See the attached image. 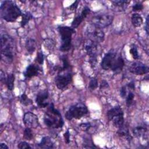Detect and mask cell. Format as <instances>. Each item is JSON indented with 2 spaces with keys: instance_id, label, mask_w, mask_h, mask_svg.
<instances>
[{
  "instance_id": "obj_1",
  "label": "cell",
  "mask_w": 149,
  "mask_h": 149,
  "mask_svg": "<svg viewBox=\"0 0 149 149\" xmlns=\"http://www.w3.org/2000/svg\"><path fill=\"white\" fill-rule=\"evenodd\" d=\"M1 59L10 63L13 59L15 50V42L13 38L7 34L1 35Z\"/></svg>"
},
{
  "instance_id": "obj_2",
  "label": "cell",
  "mask_w": 149,
  "mask_h": 149,
  "mask_svg": "<svg viewBox=\"0 0 149 149\" xmlns=\"http://www.w3.org/2000/svg\"><path fill=\"white\" fill-rule=\"evenodd\" d=\"M44 122L45 125L52 129L61 128L64 124L61 113L55 108L52 103L48 106L47 110L44 114Z\"/></svg>"
},
{
  "instance_id": "obj_3",
  "label": "cell",
  "mask_w": 149,
  "mask_h": 149,
  "mask_svg": "<svg viewBox=\"0 0 149 149\" xmlns=\"http://www.w3.org/2000/svg\"><path fill=\"white\" fill-rule=\"evenodd\" d=\"M1 15L5 21L13 22L22 15V13L15 3L11 1H5L1 5Z\"/></svg>"
},
{
  "instance_id": "obj_4",
  "label": "cell",
  "mask_w": 149,
  "mask_h": 149,
  "mask_svg": "<svg viewBox=\"0 0 149 149\" xmlns=\"http://www.w3.org/2000/svg\"><path fill=\"white\" fill-rule=\"evenodd\" d=\"M58 31L61 37L60 50L62 52L68 51L71 48L72 36L75 33L74 29L68 26H59Z\"/></svg>"
},
{
  "instance_id": "obj_5",
  "label": "cell",
  "mask_w": 149,
  "mask_h": 149,
  "mask_svg": "<svg viewBox=\"0 0 149 149\" xmlns=\"http://www.w3.org/2000/svg\"><path fill=\"white\" fill-rule=\"evenodd\" d=\"M88 111L87 107L82 103H77L74 105L72 106L66 112V118L70 120L73 119H79L86 115Z\"/></svg>"
},
{
  "instance_id": "obj_6",
  "label": "cell",
  "mask_w": 149,
  "mask_h": 149,
  "mask_svg": "<svg viewBox=\"0 0 149 149\" xmlns=\"http://www.w3.org/2000/svg\"><path fill=\"white\" fill-rule=\"evenodd\" d=\"M84 48L89 56V61L91 66L94 67L97 63V56L100 51L98 44L87 39L84 44Z\"/></svg>"
},
{
  "instance_id": "obj_7",
  "label": "cell",
  "mask_w": 149,
  "mask_h": 149,
  "mask_svg": "<svg viewBox=\"0 0 149 149\" xmlns=\"http://www.w3.org/2000/svg\"><path fill=\"white\" fill-rule=\"evenodd\" d=\"M85 33L88 39L98 44L103 42L104 40L105 34L102 29L92 23H90L87 26Z\"/></svg>"
},
{
  "instance_id": "obj_8",
  "label": "cell",
  "mask_w": 149,
  "mask_h": 149,
  "mask_svg": "<svg viewBox=\"0 0 149 149\" xmlns=\"http://www.w3.org/2000/svg\"><path fill=\"white\" fill-rule=\"evenodd\" d=\"M107 117L109 120L112 122L115 127L119 128L123 125V112L119 106H116L110 109L107 112Z\"/></svg>"
},
{
  "instance_id": "obj_9",
  "label": "cell",
  "mask_w": 149,
  "mask_h": 149,
  "mask_svg": "<svg viewBox=\"0 0 149 149\" xmlns=\"http://www.w3.org/2000/svg\"><path fill=\"white\" fill-rule=\"evenodd\" d=\"M72 80V74L70 70H61L55 78V84L59 89L62 90L66 88Z\"/></svg>"
},
{
  "instance_id": "obj_10",
  "label": "cell",
  "mask_w": 149,
  "mask_h": 149,
  "mask_svg": "<svg viewBox=\"0 0 149 149\" xmlns=\"http://www.w3.org/2000/svg\"><path fill=\"white\" fill-rule=\"evenodd\" d=\"M113 20V16L107 14H101L93 17L91 19V23L102 29L111 24Z\"/></svg>"
},
{
  "instance_id": "obj_11",
  "label": "cell",
  "mask_w": 149,
  "mask_h": 149,
  "mask_svg": "<svg viewBox=\"0 0 149 149\" xmlns=\"http://www.w3.org/2000/svg\"><path fill=\"white\" fill-rule=\"evenodd\" d=\"M118 56L117 55L116 52L113 51H109L102 58L101 63L102 68L105 70L111 69L115 64Z\"/></svg>"
},
{
  "instance_id": "obj_12",
  "label": "cell",
  "mask_w": 149,
  "mask_h": 149,
  "mask_svg": "<svg viewBox=\"0 0 149 149\" xmlns=\"http://www.w3.org/2000/svg\"><path fill=\"white\" fill-rule=\"evenodd\" d=\"M23 121L24 124L28 127L36 128L39 125L38 119L36 115L31 112L24 113Z\"/></svg>"
},
{
  "instance_id": "obj_13",
  "label": "cell",
  "mask_w": 149,
  "mask_h": 149,
  "mask_svg": "<svg viewBox=\"0 0 149 149\" xmlns=\"http://www.w3.org/2000/svg\"><path fill=\"white\" fill-rule=\"evenodd\" d=\"M129 71L136 75H143L148 72L149 68L145 64L140 62H136L130 65Z\"/></svg>"
},
{
  "instance_id": "obj_14",
  "label": "cell",
  "mask_w": 149,
  "mask_h": 149,
  "mask_svg": "<svg viewBox=\"0 0 149 149\" xmlns=\"http://www.w3.org/2000/svg\"><path fill=\"white\" fill-rule=\"evenodd\" d=\"M48 98V93L47 90H43L39 92L36 98V101L38 106L40 108H45L48 106L49 104L47 101Z\"/></svg>"
},
{
  "instance_id": "obj_15",
  "label": "cell",
  "mask_w": 149,
  "mask_h": 149,
  "mask_svg": "<svg viewBox=\"0 0 149 149\" xmlns=\"http://www.w3.org/2000/svg\"><path fill=\"white\" fill-rule=\"evenodd\" d=\"M90 12V9L88 6H85L83 9L82 10L81 13L77 15L73 20L71 25V27L73 29L77 28L80 23L83 22V20L86 17L88 14Z\"/></svg>"
},
{
  "instance_id": "obj_16",
  "label": "cell",
  "mask_w": 149,
  "mask_h": 149,
  "mask_svg": "<svg viewBox=\"0 0 149 149\" xmlns=\"http://www.w3.org/2000/svg\"><path fill=\"white\" fill-rule=\"evenodd\" d=\"M39 72L38 66L35 65H30L26 69L24 73V76L27 78H31L37 76Z\"/></svg>"
},
{
  "instance_id": "obj_17",
  "label": "cell",
  "mask_w": 149,
  "mask_h": 149,
  "mask_svg": "<svg viewBox=\"0 0 149 149\" xmlns=\"http://www.w3.org/2000/svg\"><path fill=\"white\" fill-rule=\"evenodd\" d=\"M124 65L125 63L122 57L120 55H119L115 64L112 67L111 70L115 73H119L122 70Z\"/></svg>"
},
{
  "instance_id": "obj_18",
  "label": "cell",
  "mask_w": 149,
  "mask_h": 149,
  "mask_svg": "<svg viewBox=\"0 0 149 149\" xmlns=\"http://www.w3.org/2000/svg\"><path fill=\"white\" fill-rule=\"evenodd\" d=\"M38 146L41 148H54V143L49 137L46 136L41 139Z\"/></svg>"
},
{
  "instance_id": "obj_19",
  "label": "cell",
  "mask_w": 149,
  "mask_h": 149,
  "mask_svg": "<svg viewBox=\"0 0 149 149\" xmlns=\"http://www.w3.org/2000/svg\"><path fill=\"white\" fill-rule=\"evenodd\" d=\"M111 2L113 3V6L119 11L125 10V9L126 8L127 5L130 2V1L125 0H115L112 1Z\"/></svg>"
},
{
  "instance_id": "obj_20",
  "label": "cell",
  "mask_w": 149,
  "mask_h": 149,
  "mask_svg": "<svg viewBox=\"0 0 149 149\" xmlns=\"http://www.w3.org/2000/svg\"><path fill=\"white\" fill-rule=\"evenodd\" d=\"M147 132V127L144 125H140L135 127L133 129V133L136 137H144Z\"/></svg>"
},
{
  "instance_id": "obj_21",
  "label": "cell",
  "mask_w": 149,
  "mask_h": 149,
  "mask_svg": "<svg viewBox=\"0 0 149 149\" xmlns=\"http://www.w3.org/2000/svg\"><path fill=\"white\" fill-rule=\"evenodd\" d=\"M117 133L119 136L125 137L128 141H130L132 139V136L129 133L128 128L126 126H125L124 125L119 128Z\"/></svg>"
},
{
  "instance_id": "obj_22",
  "label": "cell",
  "mask_w": 149,
  "mask_h": 149,
  "mask_svg": "<svg viewBox=\"0 0 149 149\" xmlns=\"http://www.w3.org/2000/svg\"><path fill=\"white\" fill-rule=\"evenodd\" d=\"M25 47L27 51L29 54H32L36 49V41L33 38H29L27 40L25 44Z\"/></svg>"
},
{
  "instance_id": "obj_23",
  "label": "cell",
  "mask_w": 149,
  "mask_h": 149,
  "mask_svg": "<svg viewBox=\"0 0 149 149\" xmlns=\"http://www.w3.org/2000/svg\"><path fill=\"white\" fill-rule=\"evenodd\" d=\"M132 24L136 27H140L143 23V18L139 13H134L132 15L131 18Z\"/></svg>"
},
{
  "instance_id": "obj_24",
  "label": "cell",
  "mask_w": 149,
  "mask_h": 149,
  "mask_svg": "<svg viewBox=\"0 0 149 149\" xmlns=\"http://www.w3.org/2000/svg\"><path fill=\"white\" fill-rule=\"evenodd\" d=\"M14 81H15V76L13 74H9L6 76L4 83L6 84L8 89L10 91H12L13 89Z\"/></svg>"
},
{
  "instance_id": "obj_25",
  "label": "cell",
  "mask_w": 149,
  "mask_h": 149,
  "mask_svg": "<svg viewBox=\"0 0 149 149\" xmlns=\"http://www.w3.org/2000/svg\"><path fill=\"white\" fill-rule=\"evenodd\" d=\"M33 16L31 13L29 12H26L22 14V19L20 22V25L22 27H24L27 23L28 22L32 19Z\"/></svg>"
},
{
  "instance_id": "obj_26",
  "label": "cell",
  "mask_w": 149,
  "mask_h": 149,
  "mask_svg": "<svg viewBox=\"0 0 149 149\" xmlns=\"http://www.w3.org/2000/svg\"><path fill=\"white\" fill-rule=\"evenodd\" d=\"M61 59L62 61V67L59 68V69H58L59 71L61 70H69V68H70V63L68 61V58L66 55H63L61 57Z\"/></svg>"
},
{
  "instance_id": "obj_27",
  "label": "cell",
  "mask_w": 149,
  "mask_h": 149,
  "mask_svg": "<svg viewBox=\"0 0 149 149\" xmlns=\"http://www.w3.org/2000/svg\"><path fill=\"white\" fill-rule=\"evenodd\" d=\"M19 100H20V103L24 106H28L32 104L31 100L30 99H29L28 98V97L25 94H23L20 96Z\"/></svg>"
},
{
  "instance_id": "obj_28",
  "label": "cell",
  "mask_w": 149,
  "mask_h": 149,
  "mask_svg": "<svg viewBox=\"0 0 149 149\" xmlns=\"http://www.w3.org/2000/svg\"><path fill=\"white\" fill-rule=\"evenodd\" d=\"M24 137L29 140H30L33 137V134L30 127H27L24 131Z\"/></svg>"
},
{
  "instance_id": "obj_29",
  "label": "cell",
  "mask_w": 149,
  "mask_h": 149,
  "mask_svg": "<svg viewBox=\"0 0 149 149\" xmlns=\"http://www.w3.org/2000/svg\"><path fill=\"white\" fill-rule=\"evenodd\" d=\"M130 53L132 54V57L134 59H137L139 58V54L137 51V49L136 45H132L130 49Z\"/></svg>"
},
{
  "instance_id": "obj_30",
  "label": "cell",
  "mask_w": 149,
  "mask_h": 149,
  "mask_svg": "<svg viewBox=\"0 0 149 149\" xmlns=\"http://www.w3.org/2000/svg\"><path fill=\"white\" fill-rule=\"evenodd\" d=\"M83 145H84V148H97V147L95 146L94 143L92 142L91 140H89V139H85Z\"/></svg>"
},
{
  "instance_id": "obj_31",
  "label": "cell",
  "mask_w": 149,
  "mask_h": 149,
  "mask_svg": "<svg viewBox=\"0 0 149 149\" xmlns=\"http://www.w3.org/2000/svg\"><path fill=\"white\" fill-rule=\"evenodd\" d=\"M98 86V81L96 78H93L90 80L89 83V88L90 89L94 90H95Z\"/></svg>"
},
{
  "instance_id": "obj_32",
  "label": "cell",
  "mask_w": 149,
  "mask_h": 149,
  "mask_svg": "<svg viewBox=\"0 0 149 149\" xmlns=\"http://www.w3.org/2000/svg\"><path fill=\"white\" fill-rule=\"evenodd\" d=\"M45 46L49 49H52L54 47V42L52 40L50 39H46L44 41Z\"/></svg>"
},
{
  "instance_id": "obj_33",
  "label": "cell",
  "mask_w": 149,
  "mask_h": 149,
  "mask_svg": "<svg viewBox=\"0 0 149 149\" xmlns=\"http://www.w3.org/2000/svg\"><path fill=\"white\" fill-rule=\"evenodd\" d=\"M134 95L133 93L130 92L128 94V95L126 97V104L127 106H129L132 104V102L134 99Z\"/></svg>"
},
{
  "instance_id": "obj_34",
  "label": "cell",
  "mask_w": 149,
  "mask_h": 149,
  "mask_svg": "<svg viewBox=\"0 0 149 149\" xmlns=\"http://www.w3.org/2000/svg\"><path fill=\"white\" fill-rule=\"evenodd\" d=\"M17 147H18L19 148H20V149L31 148V147H30V146L29 145V144L27 143L26 142V141H22V142H20V143L18 144Z\"/></svg>"
},
{
  "instance_id": "obj_35",
  "label": "cell",
  "mask_w": 149,
  "mask_h": 149,
  "mask_svg": "<svg viewBox=\"0 0 149 149\" xmlns=\"http://www.w3.org/2000/svg\"><path fill=\"white\" fill-rule=\"evenodd\" d=\"M36 61L39 64H42L44 62V55L41 52H40L37 54V57H36Z\"/></svg>"
},
{
  "instance_id": "obj_36",
  "label": "cell",
  "mask_w": 149,
  "mask_h": 149,
  "mask_svg": "<svg viewBox=\"0 0 149 149\" xmlns=\"http://www.w3.org/2000/svg\"><path fill=\"white\" fill-rule=\"evenodd\" d=\"M143 9V5L141 3H137L134 4L132 7L133 11L134 12L140 11V10H141Z\"/></svg>"
},
{
  "instance_id": "obj_37",
  "label": "cell",
  "mask_w": 149,
  "mask_h": 149,
  "mask_svg": "<svg viewBox=\"0 0 149 149\" xmlns=\"http://www.w3.org/2000/svg\"><path fill=\"white\" fill-rule=\"evenodd\" d=\"M80 128L83 131H87L91 127V125L90 123H84L80 125Z\"/></svg>"
},
{
  "instance_id": "obj_38",
  "label": "cell",
  "mask_w": 149,
  "mask_h": 149,
  "mask_svg": "<svg viewBox=\"0 0 149 149\" xmlns=\"http://www.w3.org/2000/svg\"><path fill=\"white\" fill-rule=\"evenodd\" d=\"M63 137L65 139V141L66 143L69 144L70 143V133L68 130H67L63 134Z\"/></svg>"
},
{
  "instance_id": "obj_39",
  "label": "cell",
  "mask_w": 149,
  "mask_h": 149,
  "mask_svg": "<svg viewBox=\"0 0 149 149\" xmlns=\"http://www.w3.org/2000/svg\"><path fill=\"white\" fill-rule=\"evenodd\" d=\"M120 95L122 97L125 98L126 95V86H123L120 90Z\"/></svg>"
},
{
  "instance_id": "obj_40",
  "label": "cell",
  "mask_w": 149,
  "mask_h": 149,
  "mask_svg": "<svg viewBox=\"0 0 149 149\" xmlns=\"http://www.w3.org/2000/svg\"><path fill=\"white\" fill-rule=\"evenodd\" d=\"M79 3V1H76L74 3H73L69 6V8H70L71 10H75V9L77 8Z\"/></svg>"
},
{
  "instance_id": "obj_41",
  "label": "cell",
  "mask_w": 149,
  "mask_h": 149,
  "mask_svg": "<svg viewBox=\"0 0 149 149\" xmlns=\"http://www.w3.org/2000/svg\"><path fill=\"white\" fill-rule=\"evenodd\" d=\"M6 77V76H5V73L2 71V70H1V73H0V78H1V81H3L4 83L5 79Z\"/></svg>"
},
{
  "instance_id": "obj_42",
  "label": "cell",
  "mask_w": 149,
  "mask_h": 149,
  "mask_svg": "<svg viewBox=\"0 0 149 149\" xmlns=\"http://www.w3.org/2000/svg\"><path fill=\"white\" fill-rule=\"evenodd\" d=\"M148 29H149V27H148V16H147V18H146V28H145V30H146L147 34H148Z\"/></svg>"
},
{
  "instance_id": "obj_43",
  "label": "cell",
  "mask_w": 149,
  "mask_h": 149,
  "mask_svg": "<svg viewBox=\"0 0 149 149\" xmlns=\"http://www.w3.org/2000/svg\"><path fill=\"white\" fill-rule=\"evenodd\" d=\"M108 87V83L105 80H102L101 81V86H100V88H104V87Z\"/></svg>"
},
{
  "instance_id": "obj_44",
  "label": "cell",
  "mask_w": 149,
  "mask_h": 149,
  "mask_svg": "<svg viewBox=\"0 0 149 149\" xmlns=\"http://www.w3.org/2000/svg\"><path fill=\"white\" fill-rule=\"evenodd\" d=\"M127 87L132 90H134L135 88V86H134V83L133 81H131L129 83H128L127 84Z\"/></svg>"
},
{
  "instance_id": "obj_45",
  "label": "cell",
  "mask_w": 149,
  "mask_h": 149,
  "mask_svg": "<svg viewBox=\"0 0 149 149\" xmlns=\"http://www.w3.org/2000/svg\"><path fill=\"white\" fill-rule=\"evenodd\" d=\"M0 148L1 149H8L9 147L5 143H1Z\"/></svg>"
}]
</instances>
